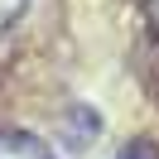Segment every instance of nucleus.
<instances>
[{"instance_id":"f257e3e1","label":"nucleus","mask_w":159,"mask_h":159,"mask_svg":"<svg viewBox=\"0 0 159 159\" xmlns=\"http://www.w3.org/2000/svg\"><path fill=\"white\" fill-rule=\"evenodd\" d=\"M0 159H53V149L29 130H0Z\"/></svg>"},{"instance_id":"f03ea898","label":"nucleus","mask_w":159,"mask_h":159,"mask_svg":"<svg viewBox=\"0 0 159 159\" xmlns=\"http://www.w3.org/2000/svg\"><path fill=\"white\" fill-rule=\"evenodd\" d=\"M24 10H29V0H0V29H10L15 20H24Z\"/></svg>"},{"instance_id":"7ed1b4c3","label":"nucleus","mask_w":159,"mask_h":159,"mask_svg":"<svg viewBox=\"0 0 159 159\" xmlns=\"http://www.w3.org/2000/svg\"><path fill=\"white\" fill-rule=\"evenodd\" d=\"M116 159H149V154H145V149H140V145H130L125 154H116Z\"/></svg>"},{"instance_id":"20e7f679","label":"nucleus","mask_w":159,"mask_h":159,"mask_svg":"<svg viewBox=\"0 0 159 159\" xmlns=\"http://www.w3.org/2000/svg\"><path fill=\"white\" fill-rule=\"evenodd\" d=\"M149 15H154V20H159V0H149Z\"/></svg>"}]
</instances>
